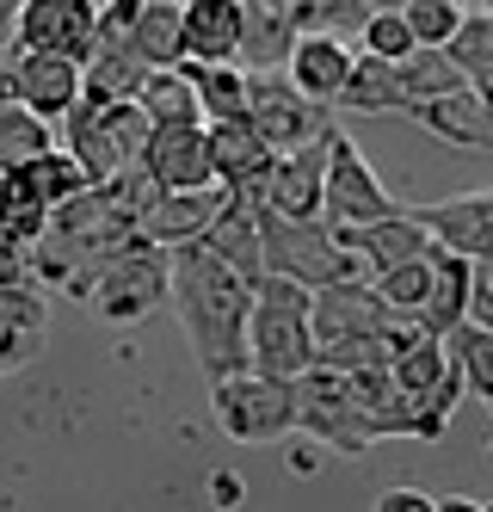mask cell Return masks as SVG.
<instances>
[{"label": "cell", "instance_id": "cell-31", "mask_svg": "<svg viewBox=\"0 0 493 512\" xmlns=\"http://www.w3.org/2000/svg\"><path fill=\"white\" fill-rule=\"evenodd\" d=\"M44 149H56V124L37 118L31 105H19V99L0 105V167H25L31 155H44Z\"/></svg>", "mask_w": 493, "mask_h": 512}, {"label": "cell", "instance_id": "cell-12", "mask_svg": "<svg viewBox=\"0 0 493 512\" xmlns=\"http://www.w3.org/2000/svg\"><path fill=\"white\" fill-rule=\"evenodd\" d=\"M204 155H210L216 186H229L241 204H259V179H265V167H272L278 149L247 118H210L204 124Z\"/></svg>", "mask_w": 493, "mask_h": 512}, {"label": "cell", "instance_id": "cell-2", "mask_svg": "<svg viewBox=\"0 0 493 512\" xmlns=\"http://www.w3.org/2000/svg\"><path fill=\"white\" fill-rule=\"evenodd\" d=\"M247 364L272 377H296L315 364V327H309V284L259 272L247 297Z\"/></svg>", "mask_w": 493, "mask_h": 512}, {"label": "cell", "instance_id": "cell-44", "mask_svg": "<svg viewBox=\"0 0 493 512\" xmlns=\"http://www.w3.org/2000/svg\"><path fill=\"white\" fill-rule=\"evenodd\" d=\"M481 7H493V0H481Z\"/></svg>", "mask_w": 493, "mask_h": 512}, {"label": "cell", "instance_id": "cell-21", "mask_svg": "<svg viewBox=\"0 0 493 512\" xmlns=\"http://www.w3.org/2000/svg\"><path fill=\"white\" fill-rule=\"evenodd\" d=\"M229 204V186H192V192H161V204L142 216V229L148 241H161V247H179V241H204V229L216 223V210Z\"/></svg>", "mask_w": 493, "mask_h": 512}, {"label": "cell", "instance_id": "cell-38", "mask_svg": "<svg viewBox=\"0 0 493 512\" xmlns=\"http://www.w3.org/2000/svg\"><path fill=\"white\" fill-rule=\"evenodd\" d=\"M247 500V488H241V475H229V469H216L210 475V506H241Z\"/></svg>", "mask_w": 493, "mask_h": 512}, {"label": "cell", "instance_id": "cell-15", "mask_svg": "<svg viewBox=\"0 0 493 512\" xmlns=\"http://www.w3.org/2000/svg\"><path fill=\"white\" fill-rule=\"evenodd\" d=\"M50 334V303L31 278H0V377L25 371Z\"/></svg>", "mask_w": 493, "mask_h": 512}, {"label": "cell", "instance_id": "cell-10", "mask_svg": "<svg viewBox=\"0 0 493 512\" xmlns=\"http://www.w3.org/2000/svg\"><path fill=\"white\" fill-rule=\"evenodd\" d=\"M247 124L272 142V149H296V142H321L327 136V105L296 93L284 68H265V75H247Z\"/></svg>", "mask_w": 493, "mask_h": 512}, {"label": "cell", "instance_id": "cell-23", "mask_svg": "<svg viewBox=\"0 0 493 512\" xmlns=\"http://www.w3.org/2000/svg\"><path fill=\"white\" fill-rule=\"evenodd\" d=\"M426 260H432V284H426V297H420V309H413V315H420L432 334H450V327L469 321V266L475 260L450 253L444 241L426 247Z\"/></svg>", "mask_w": 493, "mask_h": 512}, {"label": "cell", "instance_id": "cell-4", "mask_svg": "<svg viewBox=\"0 0 493 512\" xmlns=\"http://www.w3.org/2000/svg\"><path fill=\"white\" fill-rule=\"evenodd\" d=\"M210 414L229 445H284L296 432V377H272L253 364L210 377Z\"/></svg>", "mask_w": 493, "mask_h": 512}, {"label": "cell", "instance_id": "cell-40", "mask_svg": "<svg viewBox=\"0 0 493 512\" xmlns=\"http://www.w3.org/2000/svg\"><path fill=\"white\" fill-rule=\"evenodd\" d=\"M13 19H19V0H0V44L13 38Z\"/></svg>", "mask_w": 493, "mask_h": 512}, {"label": "cell", "instance_id": "cell-32", "mask_svg": "<svg viewBox=\"0 0 493 512\" xmlns=\"http://www.w3.org/2000/svg\"><path fill=\"white\" fill-rule=\"evenodd\" d=\"M438 50L457 62L469 81H475V75H487V68H493V7H469V13L457 19V31H450Z\"/></svg>", "mask_w": 493, "mask_h": 512}, {"label": "cell", "instance_id": "cell-41", "mask_svg": "<svg viewBox=\"0 0 493 512\" xmlns=\"http://www.w3.org/2000/svg\"><path fill=\"white\" fill-rule=\"evenodd\" d=\"M469 87H475V93H481V99H487V105H493V68H487V75H475V81H469Z\"/></svg>", "mask_w": 493, "mask_h": 512}, {"label": "cell", "instance_id": "cell-26", "mask_svg": "<svg viewBox=\"0 0 493 512\" xmlns=\"http://www.w3.org/2000/svg\"><path fill=\"white\" fill-rule=\"evenodd\" d=\"M395 87H401V112L407 105H420V99H438L450 87H469V75L457 62H450L438 44H413L401 62H395Z\"/></svg>", "mask_w": 493, "mask_h": 512}, {"label": "cell", "instance_id": "cell-22", "mask_svg": "<svg viewBox=\"0 0 493 512\" xmlns=\"http://www.w3.org/2000/svg\"><path fill=\"white\" fill-rule=\"evenodd\" d=\"M290 44H296L290 0H241V50H235V62L247 68V75L284 68Z\"/></svg>", "mask_w": 493, "mask_h": 512}, {"label": "cell", "instance_id": "cell-20", "mask_svg": "<svg viewBox=\"0 0 493 512\" xmlns=\"http://www.w3.org/2000/svg\"><path fill=\"white\" fill-rule=\"evenodd\" d=\"M241 0H179V62H235Z\"/></svg>", "mask_w": 493, "mask_h": 512}, {"label": "cell", "instance_id": "cell-30", "mask_svg": "<svg viewBox=\"0 0 493 512\" xmlns=\"http://www.w3.org/2000/svg\"><path fill=\"white\" fill-rule=\"evenodd\" d=\"M444 340H450V358H457V371H463V395L493 408V327L463 321V327H450Z\"/></svg>", "mask_w": 493, "mask_h": 512}, {"label": "cell", "instance_id": "cell-19", "mask_svg": "<svg viewBox=\"0 0 493 512\" xmlns=\"http://www.w3.org/2000/svg\"><path fill=\"white\" fill-rule=\"evenodd\" d=\"M413 216L426 223L432 241H444L450 253H463V260H487L493 253V192H463V198H444V204H420Z\"/></svg>", "mask_w": 493, "mask_h": 512}, {"label": "cell", "instance_id": "cell-18", "mask_svg": "<svg viewBox=\"0 0 493 512\" xmlns=\"http://www.w3.org/2000/svg\"><path fill=\"white\" fill-rule=\"evenodd\" d=\"M352 56H358L352 38H333V31H296V44L284 56V75H290L296 93L333 105L339 87H346V75H352Z\"/></svg>", "mask_w": 493, "mask_h": 512}, {"label": "cell", "instance_id": "cell-1", "mask_svg": "<svg viewBox=\"0 0 493 512\" xmlns=\"http://www.w3.org/2000/svg\"><path fill=\"white\" fill-rule=\"evenodd\" d=\"M247 297L253 284L229 260H216L204 241L167 247V303L179 309L204 377H229L247 364Z\"/></svg>", "mask_w": 493, "mask_h": 512}, {"label": "cell", "instance_id": "cell-11", "mask_svg": "<svg viewBox=\"0 0 493 512\" xmlns=\"http://www.w3.org/2000/svg\"><path fill=\"white\" fill-rule=\"evenodd\" d=\"M93 38H99V0H19L13 44L87 62Z\"/></svg>", "mask_w": 493, "mask_h": 512}, {"label": "cell", "instance_id": "cell-24", "mask_svg": "<svg viewBox=\"0 0 493 512\" xmlns=\"http://www.w3.org/2000/svg\"><path fill=\"white\" fill-rule=\"evenodd\" d=\"M204 247L216 253V260H229L247 284L265 272V260H259V216H253V204H241L235 192H229V204L216 210V223L204 229Z\"/></svg>", "mask_w": 493, "mask_h": 512}, {"label": "cell", "instance_id": "cell-16", "mask_svg": "<svg viewBox=\"0 0 493 512\" xmlns=\"http://www.w3.org/2000/svg\"><path fill=\"white\" fill-rule=\"evenodd\" d=\"M407 118L432 130L438 142H450V149H493V105L475 93V87H450L438 99H420V105H407Z\"/></svg>", "mask_w": 493, "mask_h": 512}, {"label": "cell", "instance_id": "cell-5", "mask_svg": "<svg viewBox=\"0 0 493 512\" xmlns=\"http://www.w3.org/2000/svg\"><path fill=\"white\" fill-rule=\"evenodd\" d=\"M62 124H68V155L81 161L87 186L124 173L142 155V136H148V118H142L136 99H105V93H87V87L62 112Z\"/></svg>", "mask_w": 493, "mask_h": 512}, {"label": "cell", "instance_id": "cell-43", "mask_svg": "<svg viewBox=\"0 0 493 512\" xmlns=\"http://www.w3.org/2000/svg\"><path fill=\"white\" fill-rule=\"evenodd\" d=\"M487 451H493V432H487Z\"/></svg>", "mask_w": 493, "mask_h": 512}, {"label": "cell", "instance_id": "cell-6", "mask_svg": "<svg viewBox=\"0 0 493 512\" xmlns=\"http://www.w3.org/2000/svg\"><path fill=\"white\" fill-rule=\"evenodd\" d=\"M99 321L111 327H130L142 315H155L167 303V247L161 241H148V235H130L111 260L93 272L87 284V297H81Z\"/></svg>", "mask_w": 493, "mask_h": 512}, {"label": "cell", "instance_id": "cell-8", "mask_svg": "<svg viewBox=\"0 0 493 512\" xmlns=\"http://www.w3.org/2000/svg\"><path fill=\"white\" fill-rule=\"evenodd\" d=\"M296 432H309L327 451H346V457H364L376 445V432L364 426L358 401H352L346 371H333V364H321V358L296 371Z\"/></svg>", "mask_w": 493, "mask_h": 512}, {"label": "cell", "instance_id": "cell-34", "mask_svg": "<svg viewBox=\"0 0 493 512\" xmlns=\"http://www.w3.org/2000/svg\"><path fill=\"white\" fill-rule=\"evenodd\" d=\"M358 50L383 56V62H401V56L413 50V31H407L401 7H376V13H370V19L358 25Z\"/></svg>", "mask_w": 493, "mask_h": 512}, {"label": "cell", "instance_id": "cell-37", "mask_svg": "<svg viewBox=\"0 0 493 512\" xmlns=\"http://www.w3.org/2000/svg\"><path fill=\"white\" fill-rule=\"evenodd\" d=\"M438 494H420V488H383L370 500V512H432Z\"/></svg>", "mask_w": 493, "mask_h": 512}, {"label": "cell", "instance_id": "cell-3", "mask_svg": "<svg viewBox=\"0 0 493 512\" xmlns=\"http://www.w3.org/2000/svg\"><path fill=\"white\" fill-rule=\"evenodd\" d=\"M253 216H259V260H265V272L296 278L309 290L333 284V278H364V260L321 223V216H278L265 204H253Z\"/></svg>", "mask_w": 493, "mask_h": 512}, {"label": "cell", "instance_id": "cell-17", "mask_svg": "<svg viewBox=\"0 0 493 512\" xmlns=\"http://www.w3.org/2000/svg\"><path fill=\"white\" fill-rule=\"evenodd\" d=\"M321 142H296V149H278L272 167L259 179V204L278 216H321Z\"/></svg>", "mask_w": 493, "mask_h": 512}, {"label": "cell", "instance_id": "cell-25", "mask_svg": "<svg viewBox=\"0 0 493 512\" xmlns=\"http://www.w3.org/2000/svg\"><path fill=\"white\" fill-rule=\"evenodd\" d=\"M130 99L142 105V118H148V124H198V93H192V75H185V62L148 68Z\"/></svg>", "mask_w": 493, "mask_h": 512}, {"label": "cell", "instance_id": "cell-29", "mask_svg": "<svg viewBox=\"0 0 493 512\" xmlns=\"http://www.w3.org/2000/svg\"><path fill=\"white\" fill-rule=\"evenodd\" d=\"M130 50L148 68H167L179 62V0H142V13L130 25Z\"/></svg>", "mask_w": 493, "mask_h": 512}, {"label": "cell", "instance_id": "cell-35", "mask_svg": "<svg viewBox=\"0 0 493 512\" xmlns=\"http://www.w3.org/2000/svg\"><path fill=\"white\" fill-rule=\"evenodd\" d=\"M463 13H469L463 0H401V19L413 31V44H444Z\"/></svg>", "mask_w": 493, "mask_h": 512}, {"label": "cell", "instance_id": "cell-42", "mask_svg": "<svg viewBox=\"0 0 493 512\" xmlns=\"http://www.w3.org/2000/svg\"><path fill=\"white\" fill-rule=\"evenodd\" d=\"M463 7H481V0H463Z\"/></svg>", "mask_w": 493, "mask_h": 512}, {"label": "cell", "instance_id": "cell-27", "mask_svg": "<svg viewBox=\"0 0 493 512\" xmlns=\"http://www.w3.org/2000/svg\"><path fill=\"white\" fill-rule=\"evenodd\" d=\"M333 105H346V112H364V118H383V112H401V87H395V62L358 50L352 56V75L339 87Z\"/></svg>", "mask_w": 493, "mask_h": 512}, {"label": "cell", "instance_id": "cell-33", "mask_svg": "<svg viewBox=\"0 0 493 512\" xmlns=\"http://www.w3.org/2000/svg\"><path fill=\"white\" fill-rule=\"evenodd\" d=\"M426 284H432V260H426V253H413V260H401V266L370 272V290H376L389 309H420Z\"/></svg>", "mask_w": 493, "mask_h": 512}, {"label": "cell", "instance_id": "cell-7", "mask_svg": "<svg viewBox=\"0 0 493 512\" xmlns=\"http://www.w3.org/2000/svg\"><path fill=\"white\" fill-rule=\"evenodd\" d=\"M321 155H327L321 161V223L327 229H364V223H376V216L395 210V198L383 192V179L370 173L364 149H358L346 130L327 124Z\"/></svg>", "mask_w": 493, "mask_h": 512}, {"label": "cell", "instance_id": "cell-13", "mask_svg": "<svg viewBox=\"0 0 493 512\" xmlns=\"http://www.w3.org/2000/svg\"><path fill=\"white\" fill-rule=\"evenodd\" d=\"M13 99L31 105L37 118L62 124V112L81 99V62H74V56H50V50H25V44H13Z\"/></svg>", "mask_w": 493, "mask_h": 512}, {"label": "cell", "instance_id": "cell-28", "mask_svg": "<svg viewBox=\"0 0 493 512\" xmlns=\"http://www.w3.org/2000/svg\"><path fill=\"white\" fill-rule=\"evenodd\" d=\"M198 93V118H247V68L241 62H185Z\"/></svg>", "mask_w": 493, "mask_h": 512}, {"label": "cell", "instance_id": "cell-9", "mask_svg": "<svg viewBox=\"0 0 493 512\" xmlns=\"http://www.w3.org/2000/svg\"><path fill=\"white\" fill-rule=\"evenodd\" d=\"M389 377L413 401V420H420L413 438H444L450 414H457V401H463V371H457V358H450V340L444 334H420L413 346H401L389 358Z\"/></svg>", "mask_w": 493, "mask_h": 512}, {"label": "cell", "instance_id": "cell-14", "mask_svg": "<svg viewBox=\"0 0 493 512\" xmlns=\"http://www.w3.org/2000/svg\"><path fill=\"white\" fill-rule=\"evenodd\" d=\"M136 161L155 173L167 192H192V186H210L216 179L210 155H204V118L198 124H148Z\"/></svg>", "mask_w": 493, "mask_h": 512}, {"label": "cell", "instance_id": "cell-39", "mask_svg": "<svg viewBox=\"0 0 493 512\" xmlns=\"http://www.w3.org/2000/svg\"><path fill=\"white\" fill-rule=\"evenodd\" d=\"M7 99H13V38L0 44V105H7Z\"/></svg>", "mask_w": 493, "mask_h": 512}, {"label": "cell", "instance_id": "cell-36", "mask_svg": "<svg viewBox=\"0 0 493 512\" xmlns=\"http://www.w3.org/2000/svg\"><path fill=\"white\" fill-rule=\"evenodd\" d=\"M469 321L493 327V253L469 266Z\"/></svg>", "mask_w": 493, "mask_h": 512}]
</instances>
